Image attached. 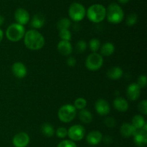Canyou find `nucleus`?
Wrapping results in <instances>:
<instances>
[{"mask_svg":"<svg viewBox=\"0 0 147 147\" xmlns=\"http://www.w3.org/2000/svg\"><path fill=\"white\" fill-rule=\"evenodd\" d=\"M24 43L26 47L32 50H40L45 46V37L38 30H30L25 32L24 35Z\"/></svg>","mask_w":147,"mask_h":147,"instance_id":"obj_1","label":"nucleus"},{"mask_svg":"<svg viewBox=\"0 0 147 147\" xmlns=\"http://www.w3.org/2000/svg\"><path fill=\"white\" fill-rule=\"evenodd\" d=\"M86 15L90 21L93 23H99L106 17V9L103 5L95 4L88 7L86 11Z\"/></svg>","mask_w":147,"mask_h":147,"instance_id":"obj_2","label":"nucleus"},{"mask_svg":"<svg viewBox=\"0 0 147 147\" xmlns=\"http://www.w3.org/2000/svg\"><path fill=\"white\" fill-rule=\"evenodd\" d=\"M108 21L112 24H119L124 18L123 9L117 3H111L106 10V17Z\"/></svg>","mask_w":147,"mask_h":147,"instance_id":"obj_3","label":"nucleus"},{"mask_svg":"<svg viewBox=\"0 0 147 147\" xmlns=\"http://www.w3.org/2000/svg\"><path fill=\"white\" fill-rule=\"evenodd\" d=\"M25 28L24 25L18 23H12L6 30V37L11 42H18L24 37Z\"/></svg>","mask_w":147,"mask_h":147,"instance_id":"obj_4","label":"nucleus"},{"mask_svg":"<svg viewBox=\"0 0 147 147\" xmlns=\"http://www.w3.org/2000/svg\"><path fill=\"white\" fill-rule=\"evenodd\" d=\"M77 115V110L74 105L67 104L64 105L58 110V118L63 122H70L73 121Z\"/></svg>","mask_w":147,"mask_h":147,"instance_id":"obj_5","label":"nucleus"},{"mask_svg":"<svg viewBox=\"0 0 147 147\" xmlns=\"http://www.w3.org/2000/svg\"><path fill=\"white\" fill-rule=\"evenodd\" d=\"M70 18L73 21L80 22L84 19L86 14V10L84 6L78 2L72 3L68 10Z\"/></svg>","mask_w":147,"mask_h":147,"instance_id":"obj_6","label":"nucleus"},{"mask_svg":"<svg viewBox=\"0 0 147 147\" xmlns=\"http://www.w3.org/2000/svg\"><path fill=\"white\" fill-rule=\"evenodd\" d=\"M103 64V58L100 53H92L88 55L86 60V66L90 71H97Z\"/></svg>","mask_w":147,"mask_h":147,"instance_id":"obj_7","label":"nucleus"},{"mask_svg":"<svg viewBox=\"0 0 147 147\" xmlns=\"http://www.w3.org/2000/svg\"><path fill=\"white\" fill-rule=\"evenodd\" d=\"M86 134V130L81 125H72L67 130V135L73 141H79L83 139Z\"/></svg>","mask_w":147,"mask_h":147,"instance_id":"obj_8","label":"nucleus"},{"mask_svg":"<svg viewBox=\"0 0 147 147\" xmlns=\"http://www.w3.org/2000/svg\"><path fill=\"white\" fill-rule=\"evenodd\" d=\"M30 141V136L27 133L20 132L13 137L12 144L14 147H27Z\"/></svg>","mask_w":147,"mask_h":147,"instance_id":"obj_9","label":"nucleus"},{"mask_svg":"<svg viewBox=\"0 0 147 147\" xmlns=\"http://www.w3.org/2000/svg\"><path fill=\"white\" fill-rule=\"evenodd\" d=\"M95 109L97 113L101 116L107 115L111 110L109 103L104 99H99L96 101L95 103Z\"/></svg>","mask_w":147,"mask_h":147,"instance_id":"obj_10","label":"nucleus"},{"mask_svg":"<svg viewBox=\"0 0 147 147\" xmlns=\"http://www.w3.org/2000/svg\"><path fill=\"white\" fill-rule=\"evenodd\" d=\"M14 19L17 21V23L24 25L29 22L30 16L25 9L19 8L14 12Z\"/></svg>","mask_w":147,"mask_h":147,"instance_id":"obj_11","label":"nucleus"},{"mask_svg":"<svg viewBox=\"0 0 147 147\" xmlns=\"http://www.w3.org/2000/svg\"><path fill=\"white\" fill-rule=\"evenodd\" d=\"M11 71L14 76L19 79H22L25 77L27 73V69L25 65L20 61L15 62L11 66Z\"/></svg>","mask_w":147,"mask_h":147,"instance_id":"obj_12","label":"nucleus"},{"mask_svg":"<svg viewBox=\"0 0 147 147\" xmlns=\"http://www.w3.org/2000/svg\"><path fill=\"white\" fill-rule=\"evenodd\" d=\"M141 95V88L136 83H132L128 86L126 89V95L131 101H136Z\"/></svg>","mask_w":147,"mask_h":147,"instance_id":"obj_13","label":"nucleus"},{"mask_svg":"<svg viewBox=\"0 0 147 147\" xmlns=\"http://www.w3.org/2000/svg\"><path fill=\"white\" fill-rule=\"evenodd\" d=\"M57 50L61 55L64 56H70L73 52V47L70 41L60 40L57 46Z\"/></svg>","mask_w":147,"mask_h":147,"instance_id":"obj_14","label":"nucleus"},{"mask_svg":"<svg viewBox=\"0 0 147 147\" xmlns=\"http://www.w3.org/2000/svg\"><path fill=\"white\" fill-rule=\"evenodd\" d=\"M134 142L138 147H145L147 144V133L144 131H138L134 135Z\"/></svg>","mask_w":147,"mask_h":147,"instance_id":"obj_15","label":"nucleus"},{"mask_svg":"<svg viewBox=\"0 0 147 147\" xmlns=\"http://www.w3.org/2000/svg\"><path fill=\"white\" fill-rule=\"evenodd\" d=\"M103 140V135L99 131H92L88 134L86 141L90 145H97Z\"/></svg>","mask_w":147,"mask_h":147,"instance_id":"obj_16","label":"nucleus"},{"mask_svg":"<svg viewBox=\"0 0 147 147\" xmlns=\"http://www.w3.org/2000/svg\"><path fill=\"white\" fill-rule=\"evenodd\" d=\"M137 130L134 127L131 123L129 122H125L121 125L120 129L121 134L124 138H129L131 136H134Z\"/></svg>","mask_w":147,"mask_h":147,"instance_id":"obj_17","label":"nucleus"},{"mask_svg":"<svg viewBox=\"0 0 147 147\" xmlns=\"http://www.w3.org/2000/svg\"><path fill=\"white\" fill-rule=\"evenodd\" d=\"M113 107L119 112H126L129 109V102L121 97H117L113 100Z\"/></svg>","mask_w":147,"mask_h":147,"instance_id":"obj_18","label":"nucleus"},{"mask_svg":"<svg viewBox=\"0 0 147 147\" xmlns=\"http://www.w3.org/2000/svg\"><path fill=\"white\" fill-rule=\"evenodd\" d=\"M123 74V69L119 66H113L109 69L106 72V76L112 80H118L121 79Z\"/></svg>","mask_w":147,"mask_h":147,"instance_id":"obj_19","label":"nucleus"},{"mask_svg":"<svg viewBox=\"0 0 147 147\" xmlns=\"http://www.w3.org/2000/svg\"><path fill=\"white\" fill-rule=\"evenodd\" d=\"M45 19L44 16L41 14H36L33 16L30 24L34 30H37L42 28L45 24Z\"/></svg>","mask_w":147,"mask_h":147,"instance_id":"obj_20","label":"nucleus"},{"mask_svg":"<svg viewBox=\"0 0 147 147\" xmlns=\"http://www.w3.org/2000/svg\"><path fill=\"white\" fill-rule=\"evenodd\" d=\"M115 51V46L113 43L110 42L105 43L104 44L102 45L100 48V54L103 56H110L114 53Z\"/></svg>","mask_w":147,"mask_h":147,"instance_id":"obj_21","label":"nucleus"},{"mask_svg":"<svg viewBox=\"0 0 147 147\" xmlns=\"http://www.w3.org/2000/svg\"><path fill=\"white\" fill-rule=\"evenodd\" d=\"M79 119L81 122L84 123H90L93 120V115L90 111H88L86 109L80 110L79 112Z\"/></svg>","mask_w":147,"mask_h":147,"instance_id":"obj_22","label":"nucleus"},{"mask_svg":"<svg viewBox=\"0 0 147 147\" xmlns=\"http://www.w3.org/2000/svg\"><path fill=\"white\" fill-rule=\"evenodd\" d=\"M41 131L44 135L48 138H51L55 133V131L53 125L50 123L46 122L42 125L41 126Z\"/></svg>","mask_w":147,"mask_h":147,"instance_id":"obj_23","label":"nucleus"},{"mask_svg":"<svg viewBox=\"0 0 147 147\" xmlns=\"http://www.w3.org/2000/svg\"><path fill=\"white\" fill-rule=\"evenodd\" d=\"M145 123L146 121L142 115H136L132 118L131 124L136 130H140Z\"/></svg>","mask_w":147,"mask_h":147,"instance_id":"obj_24","label":"nucleus"},{"mask_svg":"<svg viewBox=\"0 0 147 147\" xmlns=\"http://www.w3.org/2000/svg\"><path fill=\"white\" fill-rule=\"evenodd\" d=\"M70 25H71V21L66 17L61 18L57 23V27L59 30H69Z\"/></svg>","mask_w":147,"mask_h":147,"instance_id":"obj_25","label":"nucleus"},{"mask_svg":"<svg viewBox=\"0 0 147 147\" xmlns=\"http://www.w3.org/2000/svg\"><path fill=\"white\" fill-rule=\"evenodd\" d=\"M89 48L93 53H97L100 48V42L97 38H92L89 41Z\"/></svg>","mask_w":147,"mask_h":147,"instance_id":"obj_26","label":"nucleus"},{"mask_svg":"<svg viewBox=\"0 0 147 147\" xmlns=\"http://www.w3.org/2000/svg\"><path fill=\"white\" fill-rule=\"evenodd\" d=\"M87 105V101L83 97H78L75 100L74 102V107L76 108V110H83L85 109Z\"/></svg>","mask_w":147,"mask_h":147,"instance_id":"obj_27","label":"nucleus"},{"mask_svg":"<svg viewBox=\"0 0 147 147\" xmlns=\"http://www.w3.org/2000/svg\"><path fill=\"white\" fill-rule=\"evenodd\" d=\"M59 37H60L61 40L70 41V40H71V37H72L71 32H70L69 30H59Z\"/></svg>","mask_w":147,"mask_h":147,"instance_id":"obj_28","label":"nucleus"},{"mask_svg":"<svg viewBox=\"0 0 147 147\" xmlns=\"http://www.w3.org/2000/svg\"><path fill=\"white\" fill-rule=\"evenodd\" d=\"M137 21H138L137 14H135V13H131V14L128 15L127 18H126V22L128 26L131 27V26L134 25V24L137 22Z\"/></svg>","mask_w":147,"mask_h":147,"instance_id":"obj_29","label":"nucleus"},{"mask_svg":"<svg viewBox=\"0 0 147 147\" xmlns=\"http://www.w3.org/2000/svg\"><path fill=\"white\" fill-rule=\"evenodd\" d=\"M87 43L86 41L83 40H80L76 43V48L77 50L78 53H83V52L86 51V50L87 49Z\"/></svg>","mask_w":147,"mask_h":147,"instance_id":"obj_30","label":"nucleus"},{"mask_svg":"<svg viewBox=\"0 0 147 147\" xmlns=\"http://www.w3.org/2000/svg\"><path fill=\"white\" fill-rule=\"evenodd\" d=\"M57 147H78L75 141L71 140H63L60 141Z\"/></svg>","mask_w":147,"mask_h":147,"instance_id":"obj_31","label":"nucleus"},{"mask_svg":"<svg viewBox=\"0 0 147 147\" xmlns=\"http://www.w3.org/2000/svg\"><path fill=\"white\" fill-rule=\"evenodd\" d=\"M56 135L60 138H65L67 135V129L65 127H60L55 131Z\"/></svg>","mask_w":147,"mask_h":147,"instance_id":"obj_32","label":"nucleus"},{"mask_svg":"<svg viewBox=\"0 0 147 147\" xmlns=\"http://www.w3.org/2000/svg\"><path fill=\"white\" fill-rule=\"evenodd\" d=\"M138 109H139V112L143 115H146L147 114V100L146 99H144V100L141 101L138 105Z\"/></svg>","mask_w":147,"mask_h":147,"instance_id":"obj_33","label":"nucleus"},{"mask_svg":"<svg viewBox=\"0 0 147 147\" xmlns=\"http://www.w3.org/2000/svg\"><path fill=\"white\" fill-rule=\"evenodd\" d=\"M147 83V79H146V75H141L139 76L137 80V84L139 85V87L142 89V88L146 87Z\"/></svg>","mask_w":147,"mask_h":147,"instance_id":"obj_34","label":"nucleus"},{"mask_svg":"<svg viewBox=\"0 0 147 147\" xmlns=\"http://www.w3.org/2000/svg\"><path fill=\"white\" fill-rule=\"evenodd\" d=\"M104 123L109 128H113V127H114L116 125V122L115 118H112V117H108V118H106L105 119Z\"/></svg>","mask_w":147,"mask_h":147,"instance_id":"obj_35","label":"nucleus"},{"mask_svg":"<svg viewBox=\"0 0 147 147\" xmlns=\"http://www.w3.org/2000/svg\"><path fill=\"white\" fill-rule=\"evenodd\" d=\"M66 62H67V64L69 66L73 67V66H76V59H75L74 57H73V56H70V57H68L67 59Z\"/></svg>","mask_w":147,"mask_h":147,"instance_id":"obj_36","label":"nucleus"},{"mask_svg":"<svg viewBox=\"0 0 147 147\" xmlns=\"http://www.w3.org/2000/svg\"><path fill=\"white\" fill-rule=\"evenodd\" d=\"M103 141H104L106 144H110L112 142V138L110 136H106L104 138H103Z\"/></svg>","mask_w":147,"mask_h":147,"instance_id":"obj_37","label":"nucleus"},{"mask_svg":"<svg viewBox=\"0 0 147 147\" xmlns=\"http://www.w3.org/2000/svg\"><path fill=\"white\" fill-rule=\"evenodd\" d=\"M4 22V17L1 14H0V26L2 25Z\"/></svg>","mask_w":147,"mask_h":147,"instance_id":"obj_38","label":"nucleus"},{"mask_svg":"<svg viewBox=\"0 0 147 147\" xmlns=\"http://www.w3.org/2000/svg\"><path fill=\"white\" fill-rule=\"evenodd\" d=\"M3 37H4V33H3V30L0 28V43L3 40Z\"/></svg>","mask_w":147,"mask_h":147,"instance_id":"obj_39","label":"nucleus"},{"mask_svg":"<svg viewBox=\"0 0 147 147\" xmlns=\"http://www.w3.org/2000/svg\"><path fill=\"white\" fill-rule=\"evenodd\" d=\"M118 1H119V2L121 3V4H127L130 0H118Z\"/></svg>","mask_w":147,"mask_h":147,"instance_id":"obj_40","label":"nucleus"}]
</instances>
